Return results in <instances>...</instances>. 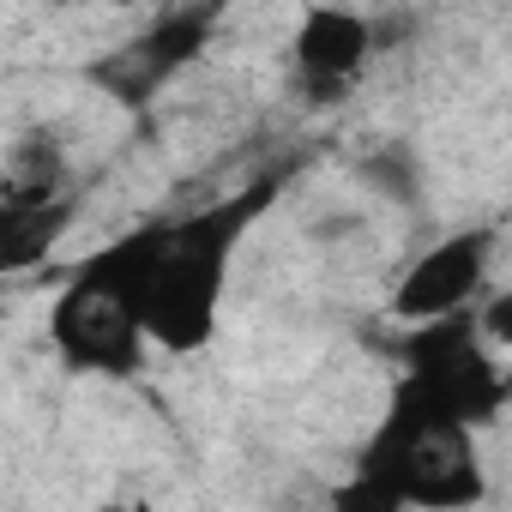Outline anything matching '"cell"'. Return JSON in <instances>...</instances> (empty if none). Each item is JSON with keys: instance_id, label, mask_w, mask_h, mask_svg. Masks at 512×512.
I'll return each mask as SVG.
<instances>
[{"instance_id": "52a82bcc", "label": "cell", "mask_w": 512, "mask_h": 512, "mask_svg": "<svg viewBox=\"0 0 512 512\" xmlns=\"http://www.w3.org/2000/svg\"><path fill=\"white\" fill-rule=\"evenodd\" d=\"M79 217L67 187H0V272H31L61 247Z\"/></svg>"}, {"instance_id": "5b68a950", "label": "cell", "mask_w": 512, "mask_h": 512, "mask_svg": "<svg viewBox=\"0 0 512 512\" xmlns=\"http://www.w3.org/2000/svg\"><path fill=\"white\" fill-rule=\"evenodd\" d=\"M205 37H211V13H175V19L151 25L139 43L109 49V55L91 67V79H97L109 97H121V103H151V97L163 91V79H175V73L205 49Z\"/></svg>"}, {"instance_id": "6da1fadb", "label": "cell", "mask_w": 512, "mask_h": 512, "mask_svg": "<svg viewBox=\"0 0 512 512\" xmlns=\"http://www.w3.org/2000/svg\"><path fill=\"white\" fill-rule=\"evenodd\" d=\"M272 193L278 187L260 181V187H247L241 199H223V205H205L193 217L163 223L151 278L139 290V332H145V344H163V350L187 356V350H199L217 332L229 253H235L241 229L260 217V205H272Z\"/></svg>"}, {"instance_id": "7a4b0ae2", "label": "cell", "mask_w": 512, "mask_h": 512, "mask_svg": "<svg viewBox=\"0 0 512 512\" xmlns=\"http://www.w3.org/2000/svg\"><path fill=\"white\" fill-rule=\"evenodd\" d=\"M356 470L380 476L410 512H458V506H476L488 494L470 422L440 410L410 380L398 386V398H392V410H386V422L368 440Z\"/></svg>"}, {"instance_id": "8992f818", "label": "cell", "mask_w": 512, "mask_h": 512, "mask_svg": "<svg viewBox=\"0 0 512 512\" xmlns=\"http://www.w3.org/2000/svg\"><path fill=\"white\" fill-rule=\"evenodd\" d=\"M368 49H374V31H368L362 13H344V7H314V13H302L296 67H302V85H308L320 103H338V97L362 79Z\"/></svg>"}, {"instance_id": "3957f363", "label": "cell", "mask_w": 512, "mask_h": 512, "mask_svg": "<svg viewBox=\"0 0 512 512\" xmlns=\"http://www.w3.org/2000/svg\"><path fill=\"white\" fill-rule=\"evenodd\" d=\"M49 338L61 350L67 368L79 374H103V380H127L145 356V332L133 320V308H121L115 296L91 290V284H67L49 308Z\"/></svg>"}, {"instance_id": "277c9868", "label": "cell", "mask_w": 512, "mask_h": 512, "mask_svg": "<svg viewBox=\"0 0 512 512\" xmlns=\"http://www.w3.org/2000/svg\"><path fill=\"white\" fill-rule=\"evenodd\" d=\"M494 266V229H458L446 241H434L422 260L398 278L392 290V314L410 326H434L452 314H470V302L482 296Z\"/></svg>"}, {"instance_id": "ba28073f", "label": "cell", "mask_w": 512, "mask_h": 512, "mask_svg": "<svg viewBox=\"0 0 512 512\" xmlns=\"http://www.w3.org/2000/svg\"><path fill=\"white\" fill-rule=\"evenodd\" d=\"M326 506H332V512H410V506H404L380 476H368V470L344 476V482L326 494Z\"/></svg>"}, {"instance_id": "9c48e42d", "label": "cell", "mask_w": 512, "mask_h": 512, "mask_svg": "<svg viewBox=\"0 0 512 512\" xmlns=\"http://www.w3.org/2000/svg\"><path fill=\"white\" fill-rule=\"evenodd\" d=\"M362 175H368L374 187H386V199H410V193H416V163H410V157H398V151L368 157V163H362Z\"/></svg>"}]
</instances>
